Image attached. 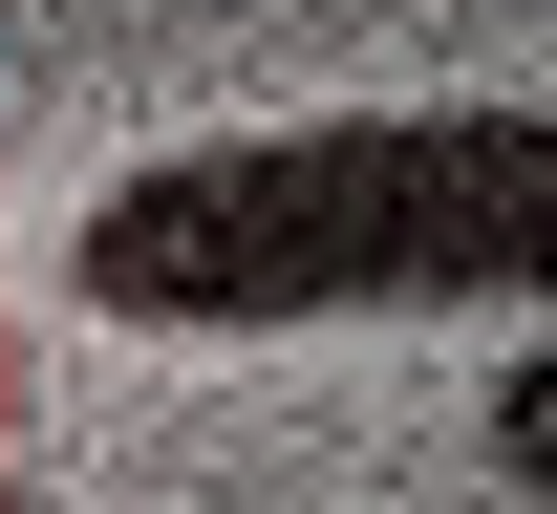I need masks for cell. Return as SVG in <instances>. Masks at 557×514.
Here are the masks:
<instances>
[{
    "label": "cell",
    "instance_id": "1",
    "mask_svg": "<svg viewBox=\"0 0 557 514\" xmlns=\"http://www.w3.org/2000/svg\"><path fill=\"white\" fill-rule=\"evenodd\" d=\"M108 322H386V300H557V108H344V129L172 150L65 236Z\"/></svg>",
    "mask_w": 557,
    "mask_h": 514
},
{
    "label": "cell",
    "instance_id": "3",
    "mask_svg": "<svg viewBox=\"0 0 557 514\" xmlns=\"http://www.w3.org/2000/svg\"><path fill=\"white\" fill-rule=\"evenodd\" d=\"M0 514H22V493H0Z\"/></svg>",
    "mask_w": 557,
    "mask_h": 514
},
{
    "label": "cell",
    "instance_id": "2",
    "mask_svg": "<svg viewBox=\"0 0 557 514\" xmlns=\"http://www.w3.org/2000/svg\"><path fill=\"white\" fill-rule=\"evenodd\" d=\"M493 472H515V493L557 514V343H536V365H515V386H493Z\"/></svg>",
    "mask_w": 557,
    "mask_h": 514
}]
</instances>
